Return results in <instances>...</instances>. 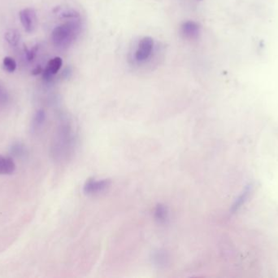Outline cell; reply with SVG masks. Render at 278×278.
<instances>
[{
  "label": "cell",
  "instance_id": "3957f363",
  "mask_svg": "<svg viewBox=\"0 0 278 278\" xmlns=\"http://www.w3.org/2000/svg\"><path fill=\"white\" fill-rule=\"evenodd\" d=\"M20 22L27 33H31L38 26V17L33 8H25L19 13Z\"/></svg>",
  "mask_w": 278,
  "mask_h": 278
},
{
  "label": "cell",
  "instance_id": "52a82bcc",
  "mask_svg": "<svg viewBox=\"0 0 278 278\" xmlns=\"http://www.w3.org/2000/svg\"><path fill=\"white\" fill-rule=\"evenodd\" d=\"M108 186L106 180H90L85 186L86 193H96Z\"/></svg>",
  "mask_w": 278,
  "mask_h": 278
},
{
  "label": "cell",
  "instance_id": "5b68a950",
  "mask_svg": "<svg viewBox=\"0 0 278 278\" xmlns=\"http://www.w3.org/2000/svg\"><path fill=\"white\" fill-rule=\"evenodd\" d=\"M15 167L16 166L13 158L0 154V175L1 176L12 175L15 171Z\"/></svg>",
  "mask_w": 278,
  "mask_h": 278
},
{
  "label": "cell",
  "instance_id": "30bf717a",
  "mask_svg": "<svg viewBox=\"0 0 278 278\" xmlns=\"http://www.w3.org/2000/svg\"><path fill=\"white\" fill-rule=\"evenodd\" d=\"M10 152L13 156L16 158H22L25 157L27 153V149L26 146L21 143H14L10 148Z\"/></svg>",
  "mask_w": 278,
  "mask_h": 278
},
{
  "label": "cell",
  "instance_id": "2e32d148",
  "mask_svg": "<svg viewBox=\"0 0 278 278\" xmlns=\"http://www.w3.org/2000/svg\"><path fill=\"white\" fill-rule=\"evenodd\" d=\"M200 1H202V0H200Z\"/></svg>",
  "mask_w": 278,
  "mask_h": 278
},
{
  "label": "cell",
  "instance_id": "277c9868",
  "mask_svg": "<svg viewBox=\"0 0 278 278\" xmlns=\"http://www.w3.org/2000/svg\"><path fill=\"white\" fill-rule=\"evenodd\" d=\"M181 33L185 38L189 40H195L200 36V25L195 21H185L181 26Z\"/></svg>",
  "mask_w": 278,
  "mask_h": 278
},
{
  "label": "cell",
  "instance_id": "5bb4252c",
  "mask_svg": "<svg viewBox=\"0 0 278 278\" xmlns=\"http://www.w3.org/2000/svg\"><path fill=\"white\" fill-rule=\"evenodd\" d=\"M8 95L6 92V90L0 85V104L4 105L8 102Z\"/></svg>",
  "mask_w": 278,
  "mask_h": 278
},
{
  "label": "cell",
  "instance_id": "6da1fadb",
  "mask_svg": "<svg viewBox=\"0 0 278 278\" xmlns=\"http://www.w3.org/2000/svg\"><path fill=\"white\" fill-rule=\"evenodd\" d=\"M81 23L78 19L67 21L54 29L51 39L56 48H68L77 38L81 31Z\"/></svg>",
  "mask_w": 278,
  "mask_h": 278
},
{
  "label": "cell",
  "instance_id": "8992f818",
  "mask_svg": "<svg viewBox=\"0 0 278 278\" xmlns=\"http://www.w3.org/2000/svg\"><path fill=\"white\" fill-rule=\"evenodd\" d=\"M46 113L43 110H39L36 112L35 114L33 116V120L31 123V131L33 132H35L39 128L43 125L45 122Z\"/></svg>",
  "mask_w": 278,
  "mask_h": 278
},
{
  "label": "cell",
  "instance_id": "7a4b0ae2",
  "mask_svg": "<svg viewBox=\"0 0 278 278\" xmlns=\"http://www.w3.org/2000/svg\"><path fill=\"white\" fill-rule=\"evenodd\" d=\"M154 48V40L152 37L147 36L142 38L139 42L138 49L135 52L137 62H145L149 59Z\"/></svg>",
  "mask_w": 278,
  "mask_h": 278
},
{
  "label": "cell",
  "instance_id": "7c38bea8",
  "mask_svg": "<svg viewBox=\"0 0 278 278\" xmlns=\"http://www.w3.org/2000/svg\"><path fill=\"white\" fill-rule=\"evenodd\" d=\"M38 46H34L32 49H29L28 48L25 47V51H26V58L28 60L29 62H32L33 59L35 58L36 54L38 51Z\"/></svg>",
  "mask_w": 278,
  "mask_h": 278
},
{
  "label": "cell",
  "instance_id": "ba28073f",
  "mask_svg": "<svg viewBox=\"0 0 278 278\" xmlns=\"http://www.w3.org/2000/svg\"><path fill=\"white\" fill-rule=\"evenodd\" d=\"M62 65H63L62 58L59 57V56H56V57H54L53 59H51V60L49 61L45 69L46 71H48L50 74H52V75H56L60 71V69H61Z\"/></svg>",
  "mask_w": 278,
  "mask_h": 278
},
{
  "label": "cell",
  "instance_id": "4fadbf2b",
  "mask_svg": "<svg viewBox=\"0 0 278 278\" xmlns=\"http://www.w3.org/2000/svg\"><path fill=\"white\" fill-rule=\"evenodd\" d=\"M61 16L63 18H68V19H79L80 14L77 11L69 9L61 13Z\"/></svg>",
  "mask_w": 278,
  "mask_h": 278
},
{
  "label": "cell",
  "instance_id": "9c48e42d",
  "mask_svg": "<svg viewBox=\"0 0 278 278\" xmlns=\"http://www.w3.org/2000/svg\"><path fill=\"white\" fill-rule=\"evenodd\" d=\"M4 38L11 46H17L20 40V34L16 30H9L4 34Z\"/></svg>",
  "mask_w": 278,
  "mask_h": 278
},
{
  "label": "cell",
  "instance_id": "9a60e30c",
  "mask_svg": "<svg viewBox=\"0 0 278 278\" xmlns=\"http://www.w3.org/2000/svg\"><path fill=\"white\" fill-rule=\"evenodd\" d=\"M43 69L40 65H38V66H36L34 69L32 70V74L36 76V75H38V74H42L43 73Z\"/></svg>",
  "mask_w": 278,
  "mask_h": 278
},
{
  "label": "cell",
  "instance_id": "8fae6325",
  "mask_svg": "<svg viewBox=\"0 0 278 278\" xmlns=\"http://www.w3.org/2000/svg\"><path fill=\"white\" fill-rule=\"evenodd\" d=\"M3 68L8 73H13L16 69V62L11 56H6L3 61Z\"/></svg>",
  "mask_w": 278,
  "mask_h": 278
}]
</instances>
